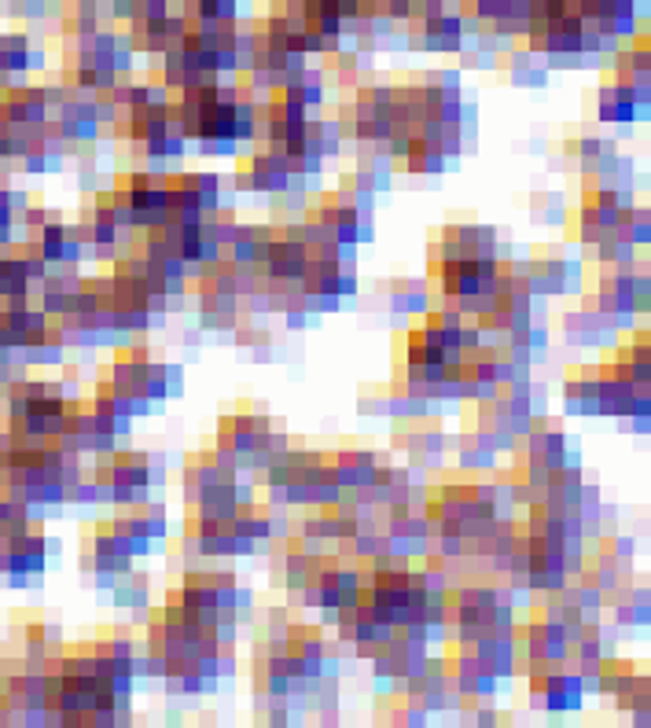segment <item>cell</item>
<instances>
[{
	"mask_svg": "<svg viewBox=\"0 0 651 728\" xmlns=\"http://www.w3.org/2000/svg\"><path fill=\"white\" fill-rule=\"evenodd\" d=\"M401 166L409 173H416V177H438V173L449 170V159L446 155H438L434 148H427L420 137H412V148H409V155L401 159Z\"/></svg>",
	"mask_w": 651,
	"mask_h": 728,
	"instance_id": "cell-2",
	"label": "cell"
},
{
	"mask_svg": "<svg viewBox=\"0 0 651 728\" xmlns=\"http://www.w3.org/2000/svg\"><path fill=\"white\" fill-rule=\"evenodd\" d=\"M629 717H633V725L637 728H648L651 725V706H637V710H629Z\"/></svg>",
	"mask_w": 651,
	"mask_h": 728,
	"instance_id": "cell-5",
	"label": "cell"
},
{
	"mask_svg": "<svg viewBox=\"0 0 651 728\" xmlns=\"http://www.w3.org/2000/svg\"><path fill=\"white\" fill-rule=\"evenodd\" d=\"M629 423H633V434H651V412H644V416H629Z\"/></svg>",
	"mask_w": 651,
	"mask_h": 728,
	"instance_id": "cell-6",
	"label": "cell"
},
{
	"mask_svg": "<svg viewBox=\"0 0 651 728\" xmlns=\"http://www.w3.org/2000/svg\"><path fill=\"white\" fill-rule=\"evenodd\" d=\"M332 467L343 490H365V486H372L379 453L376 449H339V453H332Z\"/></svg>",
	"mask_w": 651,
	"mask_h": 728,
	"instance_id": "cell-1",
	"label": "cell"
},
{
	"mask_svg": "<svg viewBox=\"0 0 651 728\" xmlns=\"http://www.w3.org/2000/svg\"><path fill=\"white\" fill-rule=\"evenodd\" d=\"M166 387H170V398H181L184 394V368L181 364H166Z\"/></svg>",
	"mask_w": 651,
	"mask_h": 728,
	"instance_id": "cell-4",
	"label": "cell"
},
{
	"mask_svg": "<svg viewBox=\"0 0 651 728\" xmlns=\"http://www.w3.org/2000/svg\"><path fill=\"white\" fill-rule=\"evenodd\" d=\"M607 148H615L611 140H604V137H578V140H571V155L578 159V166H582L585 173H593V166L600 162V155H604Z\"/></svg>",
	"mask_w": 651,
	"mask_h": 728,
	"instance_id": "cell-3",
	"label": "cell"
}]
</instances>
